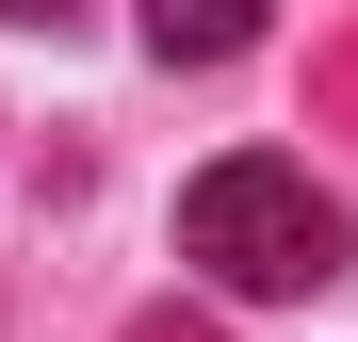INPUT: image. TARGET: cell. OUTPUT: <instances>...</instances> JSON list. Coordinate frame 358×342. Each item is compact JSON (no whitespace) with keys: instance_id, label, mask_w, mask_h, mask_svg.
<instances>
[{"instance_id":"obj_1","label":"cell","mask_w":358,"mask_h":342,"mask_svg":"<svg viewBox=\"0 0 358 342\" xmlns=\"http://www.w3.org/2000/svg\"><path fill=\"white\" fill-rule=\"evenodd\" d=\"M179 261H196L228 310H293V294H326L358 261V228H342V196L310 163L228 147V163H196V196H179Z\"/></svg>"},{"instance_id":"obj_2","label":"cell","mask_w":358,"mask_h":342,"mask_svg":"<svg viewBox=\"0 0 358 342\" xmlns=\"http://www.w3.org/2000/svg\"><path fill=\"white\" fill-rule=\"evenodd\" d=\"M277 0H147V49L163 66H228V49H261Z\"/></svg>"},{"instance_id":"obj_3","label":"cell","mask_w":358,"mask_h":342,"mask_svg":"<svg viewBox=\"0 0 358 342\" xmlns=\"http://www.w3.org/2000/svg\"><path fill=\"white\" fill-rule=\"evenodd\" d=\"M131 342H228V326H212V310H147Z\"/></svg>"},{"instance_id":"obj_4","label":"cell","mask_w":358,"mask_h":342,"mask_svg":"<svg viewBox=\"0 0 358 342\" xmlns=\"http://www.w3.org/2000/svg\"><path fill=\"white\" fill-rule=\"evenodd\" d=\"M0 17H82V0H0Z\"/></svg>"}]
</instances>
